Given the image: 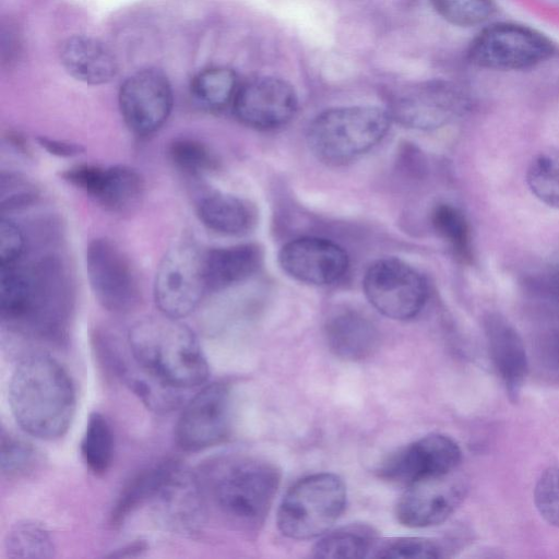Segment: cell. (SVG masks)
I'll return each instance as SVG.
<instances>
[{
  "mask_svg": "<svg viewBox=\"0 0 559 559\" xmlns=\"http://www.w3.org/2000/svg\"><path fill=\"white\" fill-rule=\"evenodd\" d=\"M119 108L127 127L136 135L158 131L170 116L174 96L167 76L157 69H143L121 84Z\"/></svg>",
  "mask_w": 559,
  "mask_h": 559,
  "instance_id": "13",
  "label": "cell"
},
{
  "mask_svg": "<svg viewBox=\"0 0 559 559\" xmlns=\"http://www.w3.org/2000/svg\"><path fill=\"white\" fill-rule=\"evenodd\" d=\"M465 493V481L455 471L421 478L406 486L396 504V519L414 528L438 525L459 508Z\"/></svg>",
  "mask_w": 559,
  "mask_h": 559,
  "instance_id": "14",
  "label": "cell"
},
{
  "mask_svg": "<svg viewBox=\"0 0 559 559\" xmlns=\"http://www.w3.org/2000/svg\"><path fill=\"white\" fill-rule=\"evenodd\" d=\"M39 191L26 177L2 171L0 177V204L2 212H12L32 205Z\"/></svg>",
  "mask_w": 559,
  "mask_h": 559,
  "instance_id": "34",
  "label": "cell"
},
{
  "mask_svg": "<svg viewBox=\"0 0 559 559\" xmlns=\"http://www.w3.org/2000/svg\"><path fill=\"white\" fill-rule=\"evenodd\" d=\"M345 506L346 487L337 475H309L286 492L277 511V527L284 536L297 540L322 536Z\"/></svg>",
  "mask_w": 559,
  "mask_h": 559,
  "instance_id": "6",
  "label": "cell"
},
{
  "mask_svg": "<svg viewBox=\"0 0 559 559\" xmlns=\"http://www.w3.org/2000/svg\"><path fill=\"white\" fill-rule=\"evenodd\" d=\"M328 346L345 360L368 358L378 348L379 333L362 314L346 310L332 316L325 324Z\"/></svg>",
  "mask_w": 559,
  "mask_h": 559,
  "instance_id": "22",
  "label": "cell"
},
{
  "mask_svg": "<svg viewBox=\"0 0 559 559\" xmlns=\"http://www.w3.org/2000/svg\"><path fill=\"white\" fill-rule=\"evenodd\" d=\"M280 264L293 278L311 285H330L344 276L348 257L337 243L319 237H300L280 251Z\"/></svg>",
  "mask_w": 559,
  "mask_h": 559,
  "instance_id": "18",
  "label": "cell"
},
{
  "mask_svg": "<svg viewBox=\"0 0 559 559\" xmlns=\"http://www.w3.org/2000/svg\"><path fill=\"white\" fill-rule=\"evenodd\" d=\"M168 156L176 168L189 176H202L217 167L210 147L192 138L175 139L168 146Z\"/></svg>",
  "mask_w": 559,
  "mask_h": 559,
  "instance_id": "32",
  "label": "cell"
},
{
  "mask_svg": "<svg viewBox=\"0 0 559 559\" xmlns=\"http://www.w3.org/2000/svg\"><path fill=\"white\" fill-rule=\"evenodd\" d=\"M62 176L110 213L127 214L134 211L144 195L143 177L136 169L126 165H76Z\"/></svg>",
  "mask_w": 559,
  "mask_h": 559,
  "instance_id": "15",
  "label": "cell"
},
{
  "mask_svg": "<svg viewBox=\"0 0 559 559\" xmlns=\"http://www.w3.org/2000/svg\"><path fill=\"white\" fill-rule=\"evenodd\" d=\"M552 52V43L542 33L514 23H496L472 40L467 57L479 68L511 71L533 68Z\"/></svg>",
  "mask_w": 559,
  "mask_h": 559,
  "instance_id": "7",
  "label": "cell"
},
{
  "mask_svg": "<svg viewBox=\"0 0 559 559\" xmlns=\"http://www.w3.org/2000/svg\"><path fill=\"white\" fill-rule=\"evenodd\" d=\"M526 183L537 200L559 210V150L544 151L532 159Z\"/></svg>",
  "mask_w": 559,
  "mask_h": 559,
  "instance_id": "29",
  "label": "cell"
},
{
  "mask_svg": "<svg viewBox=\"0 0 559 559\" xmlns=\"http://www.w3.org/2000/svg\"><path fill=\"white\" fill-rule=\"evenodd\" d=\"M380 543L371 527L353 524L322 535L312 551L316 558L376 557Z\"/></svg>",
  "mask_w": 559,
  "mask_h": 559,
  "instance_id": "25",
  "label": "cell"
},
{
  "mask_svg": "<svg viewBox=\"0 0 559 559\" xmlns=\"http://www.w3.org/2000/svg\"><path fill=\"white\" fill-rule=\"evenodd\" d=\"M430 2L443 20L460 27L481 24L495 11L492 0H430Z\"/></svg>",
  "mask_w": 559,
  "mask_h": 559,
  "instance_id": "33",
  "label": "cell"
},
{
  "mask_svg": "<svg viewBox=\"0 0 559 559\" xmlns=\"http://www.w3.org/2000/svg\"><path fill=\"white\" fill-rule=\"evenodd\" d=\"M485 330L495 366L509 395L515 400L527 371L523 342L515 329L496 313L487 317Z\"/></svg>",
  "mask_w": 559,
  "mask_h": 559,
  "instance_id": "20",
  "label": "cell"
},
{
  "mask_svg": "<svg viewBox=\"0 0 559 559\" xmlns=\"http://www.w3.org/2000/svg\"><path fill=\"white\" fill-rule=\"evenodd\" d=\"M9 404L20 428L40 440H56L72 423L76 395L63 366L44 352L25 354L9 383Z\"/></svg>",
  "mask_w": 559,
  "mask_h": 559,
  "instance_id": "2",
  "label": "cell"
},
{
  "mask_svg": "<svg viewBox=\"0 0 559 559\" xmlns=\"http://www.w3.org/2000/svg\"><path fill=\"white\" fill-rule=\"evenodd\" d=\"M201 223L210 230L225 236H241L255 224V210L246 200L222 192L202 197L197 204Z\"/></svg>",
  "mask_w": 559,
  "mask_h": 559,
  "instance_id": "23",
  "label": "cell"
},
{
  "mask_svg": "<svg viewBox=\"0 0 559 559\" xmlns=\"http://www.w3.org/2000/svg\"><path fill=\"white\" fill-rule=\"evenodd\" d=\"M1 35L7 37V39L2 37L1 44H9L8 49L1 52L2 63L8 62L10 64L20 51L19 33L12 23H9L2 26Z\"/></svg>",
  "mask_w": 559,
  "mask_h": 559,
  "instance_id": "39",
  "label": "cell"
},
{
  "mask_svg": "<svg viewBox=\"0 0 559 559\" xmlns=\"http://www.w3.org/2000/svg\"><path fill=\"white\" fill-rule=\"evenodd\" d=\"M231 106L234 115L245 126L271 130L285 126L294 118L298 97L295 88L285 80L261 76L239 85Z\"/></svg>",
  "mask_w": 559,
  "mask_h": 559,
  "instance_id": "16",
  "label": "cell"
},
{
  "mask_svg": "<svg viewBox=\"0 0 559 559\" xmlns=\"http://www.w3.org/2000/svg\"><path fill=\"white\" fill-rule=\"evenodd\" d=\"M239 88L236 73L225 67H210L191 81L193 98L205 109L218 111L233 104Z\"/></svg>",
  "mask_w": 559,
  "mask_h": 559,
  "instance_id": "27",
  "label": "cell"
},
{
  "mask_svg": "<svg viewBox=\"0 0 559 559\" xmlns=\"http://www.w3.org/2000/svg\"><path fill=\"white\" fill-rule=\"evenodd\" d=\"M231 396L223 382L204 385L186 404L175 427L177 445L199 452L223 442L230 429Z\"/></svg>",
  "mask_w": 559,
  "mask_h": 559,
  "instance_id": "12",
  "label": "cell"
},
{
  "mask_svg": "<svg viewBox=\"0 0 559 559\" xmlns=\"http://www.w3.org/2000/svg\"><path fill=\"white\" fill-rule=\"evenodd\" d=\"M362 286L369 302L383 316L394 320L416 317L429 294L425 277L396 258L373 262L365 274Z\"/></svg>",
  "mask_w": 559,
  "mask_h": 559,
  "instance_id": "9",
  "label": "cell"
},
{
  "mask_svg": "<svg viewBox=\"0 0 559 559\" xmlns=\"http://www.w3.org/2000/svg\"><path fill=\"white\" fill-rule=\"evenodd\" d=\"M177 461L167 460L139 472L121 490L110 514L114 526L121 525L133 512L153 502L170 476Z\"/></svg>",
  "mask_w": 559,
  "mask_h": 559,
  "instance_id": "24",
  "label": "cell"
},
{
  "mask_svg": "<svg viewBox=\"0 0 559 559\" xmlns=\"http://www.w3.org/2000/svg\"><path fill=\"white\" fill-rule=\"evenodd\" d=\"M468 108V99L456 85L429 81L395 93L386 109L392 120L413 129L432 130L448 124Z\"/></svg>",
  "mask_w": 559,
  "mask_h": 559,
  "instance_id": "11",
  "label": "cell"
},
{
  "mask_svg": "<svg viewBox=\"0 0 559 559\" xmlns=\"http://www.w3.org/2000/svg\"><path fill=\"white\" fill-rule=\"evenodd\" d=\"M431 222L435 230L449 243L457 258L464 261L471 258L469 225L460 209L447 203L439 204L432 212Z\"/></svg>",
  "mask_w": 559,
  "mask_h": 559,
  "instance_id": "30",
  "label": "cell"
},
{
  "mask_svg": "<svg viewBox=\"0 0 559 559\" xmlns=\"http://www.w3.org/2000/svg\"><path fill=\"white\" fill-rule=\"evenodd\" d=\"M37 141L44 150L59 157H73L84 152V147L74 142L56 140L47 136H39Z\"/></svg>",
  "mask_w": 559,
  "mask_h": 559,
  "instance_id": "38",
  "label": "cell"
},
{
  "mask_svg": "<svg viewBox=\"0 0 559 559\" xmlns=\"http://www.w3.org/2000/svg\"><path fill=\"white\" fill-rule=\"evenodd\" d=\"M162 313L134 323L128 332L130 354L146 376L166 389L203 384L210 368L193 331Z\"/></svg>",
  "mask_w": 559,
  "mask_h": 559,
  "instance_id": "3",
  "label": "cell"
},
{
  "mask_svg": "<svg viewBox=\"0 0 559 559\" xmlns=\"http://www.w3.org/2000/svg\"><path fill=\"white\" fill-rule=\"evenodd\" d=\"M25 250V239L21 228L11 219L0 221V266L13 265L20 261Z\"/></svg>",
  "mask_w": 559,
  "mask_h": 559,
  "instance_id": "37",
  "label": "cell"
},
{
  "mask_svg": "<svg viewBox=\"0 0 559 559\" xmlns=\"http://www.w3.org/2000/svg\"><path fill=\"white\" fill-rule=\"evenodd\" d=\"M441 556L440 547L432 540L404 537L381 542L376 558L426 559Z\"/></svg>",
  "mask_w": 559,
  "mask_h": 559,
  "instance_id": "36",
  "label": "cell"
},
{
  "mask_svg": "<svg viewBox=\"0 0 559 559\" xmlns=\"http://www.w3.org/2000/svg\"><path fill=\"white\" fill-rule=\"evenodd\" d=\"M147 548V545L143 540H135L133 543H130L126 546H123L120 549L112 551L109 557H136L140 556L142 552H144Z\"/></svg>",
  "mask_w": 559,
  "mask_h": 559,
  "instance_id": "40",
  "label": "cell"
},
{
  "mask_svg": "<svg viewBox=\"0 0 559 559\" xmlns=\"http://www.w3.org/2000/svg\"><path fill=\"white\" fill-rule=\"evenodd\" d=\"M388 110L376 106H343L314 117L308 129V144L322 162L345 164L376 146L390 129Z\"/></svg>",
  "mask_w": 559,
  "mask_h": 559,
  "instance_id": "5",
  "label": "cell"
},
{
  "mask_svg": "<svg viewBox=\"0 0 559 559\" xmlns=\"http://www.w3.org/2000/svg\"><path fill=\"white\" fill-rule=\"evenodd\" d=\"M195 474L202 516L213 511L230 528L252 533L264 523L280 484V472L265 461L224 456Z\"/></svg>",
  "mask_w": 559,
  "mask_h": 559,
  "instance_id": "1",
  "label": "cell"
},
{
  "mask_svg": "<svg viewBox=\"0 0 559 559\" xmlns=\"http://www.w3.org/2000/svg\"><path fill=\"white\" fill-rule=\"evenodd\" d=\"M4 554L11 559H48L56 548L48 528L36 521H19L11 526L3 542Z\"/></svg>",
  "mask_w": 559,
  "mask_h": 559,
  "instance_id": "26",
  "label": "cell"
},
{
  "mask_svg": "<svg viewBox=\"0 0 559 559\" xmlns=\"http://www.w3.org/2000/svg\"><path fill=\"white\" fill-rule=\"evenodd\" d=\"M91 288L97 301L108 311L127 313L141 299L136 272L124 251L111 239H93L85 253Z\"/></svg>",
  "mask_w": 559,
  "mask_h": 559,
  "instance_id": "10",
  "label": "cell"
},
{
  "mask_svg": "<svg viewBox=\"0 0 559 559\" xmlns=\"http://www.w3.org/2000/svg\"><path fill=\"white\" fill-rule=\"evenodd\" d=\"M534 501L542 518L559 527V463L549 466L538 478Z\"/></svg>",
  "mask_w": 559,
  "mask_h": 559,
  "instance_id": "35",
  "label": "cell"
},
{
  "mask_svg": "<svg viewBox=\"0 0 559 559\" xmlns=\"http://www.w3.org/2000/svg\"><path fill=\"white\" fill-rule=\"evenodd\" d=\"M461 457V449L453 439L433 433L391 454L378 472L389 481L407 486L421 478L456 471Z\"/></svg>",
  "mask_w": 559,
  "mask_h": 559,
  "instance_id": "17",
  "label": "cell"
},
{
  "mask_svg": "<svg viewBox=\"0 0 559 559\" xmlns=\"http://www.w3.org/2000/svg\"><path fill=\"white\" fill-rule=\"evenodd\" d=\"M206 293L203 252L187 241L169 248L154 281V300L159 311L181 319L197 309Z\"/></svg>",
  "mask_w": 559,
  "mask_h": 559,
  "instance_id": "8",
  "label": "cell"
},
{
  "mask_svg": "<svg viewBox=\"0 0 559 559\" xmlns=\"http://www.w3.org/2000/svg\"><path fill=\"white\" fill-rule=\"evenodd\" d=\"M60 60L71 76L91 85L107 83L117 74V61L109 48L87 36L66 39L60 48Z\"/></svg>",
  "mask_w": 559,
  "mask_h": 559,
  "instance_id": "21",
  "label": "cell"
},
{
  "mask_svg": "<svg viewBox=\"0 0 559 559\" xmlns=\"http://www.w3.org/2000/svg\"><path fill=\"white\" fill-rule=\"evenodd\" d=\"M29 293L25 310L11 331L47 343L61 344L73 310L71 273L58 255H45L26 267Z\"/></svg>",
  "mask_w": 559,
  "mask_h": 559,
  "instance_id": "4",
  "label": "cell"
},
{
  "mask_svg": "<svg viewBox=\"0 0 559 559\" xmlns=\"http://www.w3.org/2000/svg\"><path fill=\"white\" fill-rule=\"evenodd\" d=\"M548 287L559 294V266L549 275Z\"/></svg>",
  "mask_w": 559,
  "mask_h": 559,
  "instance_id": "41",
  "label": "cell"
},
{
  "mask_svg": "<svg viewBox=\"0 0 559 559\" xmlns=\"http://www.w3.org/2000/svg\"><path fill=\"white\" fill-rule=\"evenodd\" d=\"M82 459L95 475L105 474L111 463L115 451V438L107 418L94 412L90 415L80 444Z\"/></svg>",
  "mask_w": 559,
  "mask_h": 559,
  "instance_id": "28",
  "label": "cell"
},
{
  "mask_svg": "<svg viewBox=\"0 0 559 559\" xmlns=\"http://www.w3.org/2000/svg\"><path fill=\"white\" fill-rule=\"evenodd\" d=\"M255 243H241L203 251V274L207 293H219L251 277L262 263Z\"/></svg>",
  "mask_w": 559,
  "mask_h": 559,
  "instance_id": "19",
  "label": "cell"
},
{
  "mask_svg": "<svg viewBox=\"0 0 559 559\" xmlns=\"http://www.w3.org/2000/svg\"><path fill=\"white\" fill-rule=\"evenodd\" d=\"M1 474L8 479L32 474L40 463L37 450L27 441L1 429Z\"/></svg>",
  "mask_w": 559,
  "mask_h": 559,
  "instance_id": "31",
  "label": "cell"
}]
</instances>
